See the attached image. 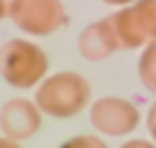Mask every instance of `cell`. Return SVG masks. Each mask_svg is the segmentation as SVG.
Listing matches in <instances>:
<instances>
[{
    "instance_id": "1",
    "label": "cell",
    "mask_w": 156,
    "mask_h": 148,
    "mask_svg": "<svg viewBox=\"0 0 156 148\" xmlns=\"http://www.w3.org/2000/svg\"><path fill=\"white\" fill-rule=\"evenodd\" d=\"M87 100L90 84L82 74L74 72H59L46 77L36 92V107L54 118H72L87 105Z\"/></svg>"
},
{
    "instance_id": "4",
    "label": "cell",
    "mask_w": 156,
    "mask_h": 148,
    "mask_svg": "<svg viewBox=\"0 0 156 148\" xmlns=\"http://www.w3.org/2000/svg\"><path fill=\"white\" fill-rule=\"evenodd\" d=\"M10 21L26 33L49 36L67 26V8L62 0H10Z\"/></svg>"
},
{
    "instance_id": "10",
    "label": "cell",
    "mask_w": 156,
    "mask_h": 148,
    "mask_svg": "<svg viewBox=\"0 0 156 148\" xmlns=\"http://www.w3.org/2000/svg\"><path fill=\"white\" fill-rule=\"evenodd\" d=\"M146 125H148V133H151V136H154V140H156V102L151 105V110H148Z\"/></svg>"
},
{
    "instance_id": "6",
    "label": "cell",
    "mask_w": 156,
    "mask_h": 148,
    "mask_svg": "<svg viewBox=\"0 0 156 148\" xmlns=\"http://www.w3.org/2000/svg\"><path fill=\"white\" fill-rule=\"evenodd\" d=\"M0 128L10 140H26L41 128V115H38L36 102H28L23 97L10 100L0 110Z\"/></svg>"
},
{
    "instance_id": "9",
    "label": "cell",
    "mask_w": 156,
    "mask_h": 148,
    "mask_svg": "<svg viewBox=\"0 0 156 148\" xmlns=\"http://www.w3.org/2000/svg\"><path fill=\"white\" fill-rule=\"evenodd\" d=\"M62 148H108V146L102 143L100 138H95V136H77L72 140H67Z\"/></svg>"
},
{
    "instance_id": "2",
    "label": "cell",
    "mask_w": 156,
    "mask_h": 148,
    "mask_svg": "<svg viewBox=\"0 0 156 148\" xmlns=\"http://www.w3.org/2000/svg\"><path fill=\"white\" fill-rule=\"evenodd\" d=\"M49 69L44 49L23 38H10L0 46V74L8 84L18 89L36 87Z\"/></svg>"
},
{
    "instance_id": "11",
    "label": "cell",
    "mask_w": 156,
    "mask_h": 148,
    "mask_svg": "<svg viewBox=\"0 0 156 148\" xmlns=\"http://www.w3.org/2000/svg\"><path fill=\"white\" fill-rule=\"evenodd\" d=\"M120 148H156V146H151L148 140H128V143H123Z\"/></svg>"
},
{
    "instance_id": "8",
    "label": "cell",
    "mask_w": 156,
    "mask_h": 148,
    "mask_svg": "<svg viewBox=\"0 0 156 148\" xmlns=\"http://www.w3.org/2000/svg\"><path fill=\"white\" fill-rule=\"evenodd\" d=\"M138 77H141V82H144V87L148 89V92L156 95V41H148L146 51L141 54Z\"/></svg>"
},
{
    "instance_id": "13",
    "label": "cell",
    "mask_w": 156,
    "mask_h": 148,
    "mask_svg": "<svg viewBox=\"0 0 156 148\" xmlns=\"http://www.w3.org/2000/svg\"><path fill=\"white\" fill-rule=\"evenodd\" d=\"M108 5H128V3H136V0H102Z\"/></svg>"
},
{
    "instance_id": "3",
    "label": "cell",
    "mask_w": 156,
    "mask_h": 148,
    "mask_svg": "<svg viewBox=\"0 0 156 148\" xmlns=\"http://www.w3.org/2000/svg\"><path fill=\"white\" fill-rule=\"evenodd\" d=\"M110 26L118 38V49H138L156 41V0H136V5L110 15Z\"/></svg>"
},
{
    "instance_id": "12",
    "label": "cell",
    "mask_w": 156,
    "mask_h": 148,
    "mask_svg": "<svg viewBox=\"0 0 156 148\" xmlns=\"http://www.w3.org/2000/svg\"><path fill=\"white\" fill-rule=\"evenodd\" d=\"M0 148H18V143L10 138H0Z\"/></svg>"
},
{
    "instance_id": "5",
    "label": "cell",
    "mask_w": 156,
    "mask_h": 148,
    "mask_svg": "<svg viewBox=\"0 0 156 148\" xmlns=\"http://www.w3.org/2000/svg\"><path fill=\"white\" fill-rule=\"evenodd\" d=\"M90 123L105 136H128L138 125V110L123 97H102L90 110Z\"/></svg>"
},
{
    "instance_id": "7",
    "label": "cell",
    "mask_w": 156,
    "mask_h": 148,
    "mask_svg": "<svg viewBox=\"0 0 156 148\" xmlns=\"http://www.w3.org/2000/svg\"><path fill=\"white\" fill-rule=\"evenodd\" d=\"M118 49V38L113 33V26H110V18L100 23H92L82 31L80 36V54L90 61H100L108 59L113 51Z\"/></svg>"
},
{
    "instance_id": "14",
    "label": "cell",
    "mask_w": 156,
    "mask_h": 148,
    "mask_svg": "<svg viewBox=\"0 0 156 148\" xmlns=\"http://www.w3.org/2000/svg\"><path fill=\"white\" fill-rule=\"evenodd\" d=\"M8 15V0H0V18Z\"/></svg>"
}]
</instances>
